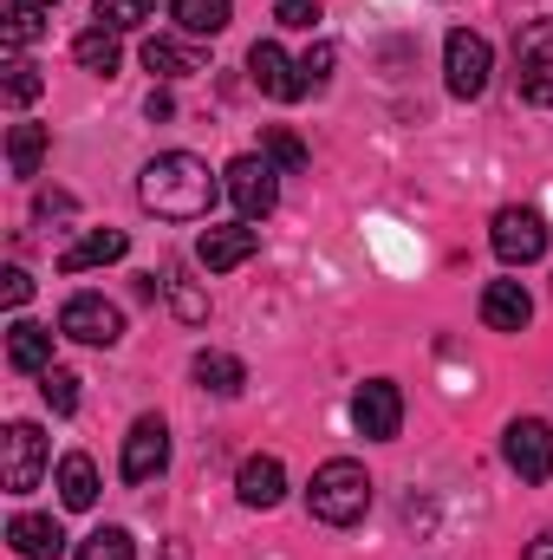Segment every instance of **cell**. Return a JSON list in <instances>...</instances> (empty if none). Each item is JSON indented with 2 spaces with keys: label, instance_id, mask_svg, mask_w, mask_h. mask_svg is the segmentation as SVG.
Returning <instances> with one entry per match:
<instances>
[{
  "label": "cell",
  "instance_id": "cb8c5ba5",
  "mask_svg": "<svg viewBox=\"0 0 553 560\" xmlns=\"http://www.w3.org/2000/svg\"><path fill=\"white\" fill-rule=\"evenodd\" d=\"M39 156H46V131H39V125H13V131H7V170H13V176H33Z\"/></svg>",
  "mask_w": 553,
  "mask_h": 560
},
{
  "label": "cell",
  "instance_id": "7402d4cb",
  "mask_svg": "<svg viewBox=\"0 0 553 560\" xmlns=\"http://www.w3.org/2000/svg\"><path fill=\"white\" fill-rule=\"evenodd\" d=\"M59 502H66V509H92V502H98V463H92L85 450H72V456L59 463Z\"/></svg>",
  "mask_w": 553,
  "mask_h": 560
},
{
  "label": "cell",
  "instance_id": "2e32d148",
  "mask_svg": "<svg viewBox=\"0 0 553 560\" xmlns=\"http://www.w3.org/2000/svg\"><path fill=\"white\" fill-rule=\"evenodd\" d=\"M7 541H13V555L20 560H59L66 528H59L52 515H13V522H7Z\"/></svg>",
  "mask_w": 553,
  "mask_h": 560
},
{
  "label": "cell",
  "instance_id": "484cf974",
  "mask_svg": "<svg viewBox=\"0 0 553 560\" xmlns=\"http://www.w3.org/2000/svg\"><path fill=\"white\" fill-rule=\"evenodd\" d=\"M79 560H138V548H131L125 528H98V535L79 541Z\"/></svg>",
  "mask_w": 553,
  "mask_h": 560
},
{
  "label": "cell",
  "instance_id": "1f68e13d",
  "mask_svg": "<svg viewBox=\"0 0 553 560\" xmlns=\"http://www.w3.org/2000/svg\"><path fill=\"white\" fill-rule=\"evenodd\" d=\"M163 287H169V306H176L183 319H209V300H202V293H196V287H189L183 275H169Z\"/></svg>",
  "mask_w": 553,
  "mask_h": 560
},
{
  "label": "cell",
  "instance_id": "e0dca14e",
  "mask_svg": "<svg viewBox=\"0 0 553 560\" xmlns=\"http://www.w3.org/2000/svg\"><path fill=\"white\" fill-rule=\"evenodd\" d=\"M235 495H242L248 509H274L280 495H286V469H280V456H248L242 476H235Z\"/></svg>",
  "mask_w": 553,
  "mask_h": 560
},
{
  "label": "cell",
  "instance_id": "f546056e",
  "mask_svg": "<svg viewBox=\"0 0 553 560\" xmlns=\"http://www.w3.org/2000/svg\"><path fill=\"white\" fill-rule=\"evenodd\" d=\"M268 163L274 170H306V143L293 131H268Z\"/></svg>",
  "mask_w": 553,
  "mask_h": 560
},
{
  "label": "cell",
  "instance_id": "6da1fadb",
  "mask_svg": "<svg viewBox=\"0 0 553 560\" xmlns=\"http://www.w3.org/2000/svg\"><path fill=\"white\" fill-rule=\"evenodd\" d=\"M228 183L202 163V156H189V150H163V156H150L138 176V202L150 215H163V222H202L209 209H215V196H222Z\"/></svg>",
  "mask_w": 553,
  "mask_h": 560
},
{
  "label": "cell",
  "instance_id": "4316f807",
  "mask_svg": "<svg viewBox=\"0 0 553 560\" xmlns=\"http://www.w3.org/2000/svg\"><path fill=\"white\" fill-rule=\"evenodd\" d=\"M92 13H98V26H111V33H131L150 20V0H92Z\"/></svg>",
  "mask_w": 553,
  "mask_h": 560
},
{
  "label": "cell",
  "instance_id": "ac0fdd59",
  "mask_svg": "<svg viewBox=\"0 0 553 560\" xmlns=\"http://www.w3.org/2000/svg\"><path fill=\"white\" fill-rule=\"evenodd\" d=\"M7 365L13 372H46L52 365V332L33 326V319H13L7 326Z\"/></svg>",
  "mask_w": 553,
  "mask_h": 560
},
{
  "label": "cell",
  "instance_id": "9c48e42d",
  "mask_svg": "<svg viewBox=\"0 0 553 560\" xmlns=\"http://www.w3.org/2000/svg\"><path fill=\"white\" fill-rule=\"evenodd\" d=\"M352 423H358V436L391 443V436H398V423H404V392H398L391 378L358 385V398H352Z\"/></svg>",
  "mask_w": 553,
  "mask_h": 560
},
{
  "label": "cell",
  "instance_id": "ffe728a7",
  "mask_svg": "<svg viewBox=\"0 0 553 560\" xmlns=\"http://www.w3.org/2000/svg\"><path fill=\"white\" fill-rule=\"evenodd\" d=\"M169 13H176V26L189 39H215L235 20V0H169Z\"/></svg>",
  "mask_w": 553,
  "mask_h": 560
},
{
  "label": "cell",
  "instance_id": "d590c367",
  "mask_svg": "<svg viewBox=\"0 0 553 560\" xmlns=\"http://www.w3.org/2000/svg\"><path fill=\"white\" fill-rule=\"evenodd\" d=\"M72 209V196L66 189H52V196H39V215H66Z\"/></svg>",
  "mask_w": 553,
  "mask_h": 560
},
{
  "label": "cell",
  "instance_id": "30bf717a",
  "mask_svg": "<svg viewBox=\"0 0 553 560\" xmlns=\"http://www.w3.org/2000/svg\"><path fill=\"white\" fill-rule=\"evenodd\" d=\"M125 482H156L163 469H169V423L163 418H138L131 423V436H125Z\"/></svg>",
  "mask_w": 553,
  "mask_h": 560
},
{
  "label": "cell",
  "instance_id": "4dcf8cb0",
  "mask_svg": "<svg viewBox=\"0 0 553 560\" xmlns=\"http://www.w3.org/2000/svg\"><path fill=\"white\" fill-rule=\"evenodd\" d=\"M33 98H39V72L26 59H13L7 66V105H33Z\"/></svg>",
  "mask_w": 553,
  "mask_h": 560
},
{
  "label": "cell",
  "instance_id": "74e56055",
  "mask_svg": "<svg viewBox=\"0 0 553 560\" xmlns=\"http://www.w3.org/2000/svg\"><path fill=\"white\" fill-rule=\"evenodd\" d=\"M163 560H189V548H183V541H169V548H163Z\"/></svg>",
  "mask_w": 553,
  "mask_h": 560
},
{
  "label": "cell",
  "instance_id": "4fadbf2b",
  "mask_svg": "<svg viewBox=\"0 0 553 560\" xmlns=\"http://www.w3.org/2000/svg\"><path fill=\"white\" fill-rule=\"evenodd\" d=\"M248 72H255V85L280 98V105H293V98H306V72H299V59H286L274 39H255V52H248Z\"/></svg>",
  "mask_w": 553,
  "mask_h": 560
},
{
  "label": "cell",
  "instance_id": "603a6c76",
  "mask_svg": "<svg viewBox=\"0 0 553 560\" xmlns=\"http://www.w3.org/2000/svg\"><path fill=\"white\" fill-rule=\"evenodd\" d=\"M72 59H79L85 72H98V79H111L125 52H118V33H111V26H85V33L72 39Z\"/></svg>",
  "mask_w": 553,
  "mask_h": 560
},
{
  "label": "cell",
  "instance_id": "d6a6232c",
  "mask_svg": "<svg viewBox=\"0 0 553 560\" xmlns=\"http://www.w3.org/2000/svg\"><path fill=\"white\" fill-rule=\"evenodd\" d=\"M299 72H306V92H319V85H326V79H332V46H326V39H319V46H313V52H306V59H299Z\"/></svg>",
  "mask_w": 553,
  "mask_h": 560
},
{
  "label": "cell",
  "instance_id": "d4e9b609",
  "mask_svg": "<svg viewBox=\"0 0 553 560\" xmlns=\"http://www.w3.org/2000/svg\"><path fill=\"white\" fill-rule=\"evenodd\" d=\"M39 398H46V411L72 418V411H79V372H66V365H46V372H39Z\"/></svg>",
  "mask_w": 553,
  "mask_h": 560
},
{
  "label": "cell",
  "instance_id": "44dd1931",
  "mask_svg": "<svg viewBox=\"0 0 553 560\" xmlns=\"http://www.w3.org/2000/svg\"><path fill=\"white\" fill-rule=\"evenodd\" d=\"M143 66L156 72V79H189V72H202V52L196 46H183V39H143Z\"/></svg>",
  "mask_w": 553,
  "mask_h": 560
},
{
  "label": "cell",
  "instance_id": "8fae6325",
  "mask_svg": "<svg viewBox=\"0 0 553 560\" xmlns=\"http://www.w3.org/2000/svg\"><path fill=\"white\" fill-rule=\"evenodd\" d=\"M255 248H261V229L255 222H228V229H202V242H196V261L209 268V275H228V268H242V261H255Z\"/></svg>",
  "mask_w": 553,
  "mask_h": 560
},
{
  "label": "cell",
  "instance_id": "5bb4252c",
  "mask_svg": "<svg viewBox=\"0 0 553 560\" xmlns=\"http://www.w3.org/2000/svg\"><path fill=\"white\" fill-rule=\"evenodd\" d=\"M528 319H534V300H528L521 280H489L482 287V326L489 332H521Z\"/></svg>",
  "mask_w": 553,
  "mask_h": 560
},
{
  "label": "cell",
  "instance_id": "f35d334b",
  "mask_svg": "<svg viewBox=\"0 0 553 560\" xmlns=\"http://www.w3.org/2000/svg\"><path fill=\"white\" fill-rule=\"evenodd\" d=\"M26 7H39V13H52V7H59V0H26Z\"/></svg>",
  "mask_w": 553,
  "mask_h": 560
},
{
  "label": "cell",
  "instance_id": "8992f818",
  "mask_svg": "<svg viewBox=\"0 0 553 560\" xmlns=\"http://www.w3.org/2000/svg\"><path fill=\"white\" fill-rule=\"evenodd\" d=\"M489 242H495V255L508 268H528V261L548 255V215L541 209H502L495 229H489Z\"/></svg>",
  "mask_w": 553,
  "mask_h": 560
},
{
  "label": "cell",
  "instance_id": "83f0119b",
  "mask_svg": "<svg viewBox=\"0 0 553 560\" xmlns=\"http://www.w3.org/2000/svg\"><path fill=\"white\" fill-rule=\"evenodd\" d=\"M0 33H7V46H13V52H20V46H33V39L46 33V26H39V7L13 0V7H7V26H0Z\"/></svg>",
  "mask_w": 553,
  "mask_h": 560
},
{
  "label": "cell",
  "instance_id": "836d02e7",
  "mask_svg": "<svg viewBox=\"0 0 553 560\" xmlns=\"http://www.w3.org/2000/svg\"><path fill=\"white\" fill-rule=\"evenodd\" d=\"M0 300H7V306H26V300H33V275H26V268H7V275H0Z\"/></svg>",
  "mask_w": 553,
  "mask_h": 560
},
{
  "label": "cell",
  "instance_id": "3957f363",
  "mask_svg": "<svg viewBox=\"0 0 553 560\" xmlns=\"http://www.w3.org/2000/svg\"><path fill=\"white\" fill-rule=\"evenodd\" d=\"M222 183H228V202L242 209V222H268L280 209V170L268 156H235L222 170Z\"/></svg>",
  "mask_w": 553,
  "mask_h": 560
},
{
  "label": "cell",
  "instance_id": "9a60e30c",
  "mask_svg": "<svg viewBox=\"0 0 553 560\" xmlns=\"http://www.w3.org/2000/svg\"><path fill=\"white\" fill-rule=\"evenodd\" d=\"M125 255H131V235H125V229H92V235H79V242L59 255V275H85V268L125 261Z\"/></svg>",
  "mask_w": 553,
  "mask_h": 560
},
{
  "label": "cell",
  "instance_id": "7c38bea8",
  "mask_svg": "<svg viewBox=\"0 0 553 560\" xmlns=\"http://www.w3.org/2000/svg\"><path fill=\"white\" fill-rule=\"evenodd\" d=\"M7 495H26V489H39V476H46V436H39V423H7Z\"/></svg>",
  "mask_w": 553,
  "mask_h": 560
},
{
  "label": "cell",
  "instance_id": "e575fe53",
  "mask_svg": "<svg viewBox=\"0 0 553 560\" xmlns=\"http://www.w3.org/2000/svg\"><path fill=\"white\" fill-rule=\"evenodd\" d=\"M521 560H553V528H541V535L528 541V555H521Z\"/></svg>",
  "mask_w": 553,
  "mask_h": 560
},
{
  "label": "cell",
  "instance_id": "d6986e66",
  "mask_svg": "<svg viewBox=\"0 0 553 560\" xmlns=\"http://www.w3.org/2000/svg\"><path fill=\"white\" fill-rule=\"evenodd\" d=\"M189 372H196V385H202V392H215V398H235V392L248 385V365H242L235 352H196V365H189Z\"/></svg>",
  "mask_w": 553,
  "mask_h": 560
},
{
  "label": "cell",
  "instance_id": "8d00e7d4",
  "mask_svg": "<svg viewBox=\"0 0 553 560\" xmlns=\"http://www.w3.org/2000/svg\"><path fill=\"white\" fill-rule=\"evenodd\" d=\"M143 112H150V118H169V112H176V98H169V92H150V105H143Z\"/></svg>",
  "mask_w": 553,
  "mask_h": 560
},
{
  "label": "cell",
  "instance_id": "277c9868",
  "mask_svg": "<svg viewBox=\"0 0 553 560\" xmlns=\"http://www.w3.org/2000/svg\"><path fill=\"white\" fill-rule=\"evenodd\" d=\"M489 72H495L489 39L469 33V26H456V33L443 39V79H449V92H456V98H482V92H489Z\"/></svg>",
  "mask_w": 553,
  "mask_h": 560
},
{
  "label": "cell",
  "instance_id": "52a82bcc",
  "mask_svg": "<svg viewBox=\"0 0 553 560\" xmlns=\"http://www.w3.org/2000/svg\"><path fill=\"white\" fill-rule=\"evenodd\" d=\"M59 332L79 339V346H118L125 339V313L111 300H98V293H72L59 306Z\"/></svg>",
  "mask_w": 553,
  "mask_h": 560
},
{
  "label": "cell",
  "instance_id": "f1b7e54d",
  "mask_svg": "<svg viewBox=\"0 0 553 560\" xmlns=\"http://www.w3.org/2000/svg\"><path fill=\"white\" fill-rule=\"evenodd\" d=\"M274 20L286 33H313L319 26V0H274Z\"/></svg>",
  "mask_w": 553,
  "mask_h": 560
},
{
  "label": "cell",
  "instance_id": "5b68a950",
  "mask_svg": "<svg viewBox=\"0 0 553 560\" xmlns=\"http://www.w3.org/2000/svg\"><path fill=\"white\" fill-rule=\"evenodd\" d=\"M515 79L528 105H553V20H528L515 33Z\"/></svg>",
  "mask_w": 553,
  "mask_h": 560
},
{
  "label": "cell",
  "instance_id": "ba28073f",
  "mask_svg": "<svg viewBox=\"0 0 553 560\" xmlns=\"http://www.w3.org/2000/svg\"><path fill=\"white\" fill-rule=\"evenodd\" d=\"M502 456L521 482H548L553 476V423L541 418H515L502 430Z\"/></svg>",
  "mask_w": 553,
  "mask_h": 560
},
{
  "label": "cell",
  "instance_id": "7a4b0ae2",
  "mask_svg": "<svg viewBox=\"0 0 553 560\" xmlns=\"http://www.w3.org/2000/svg\"><path fill=\"white\" fill-rule=\"evenodd\" d=\"M306 509H313V522H326V528H358L365 509H372V476H365V463H352V456L319 463V469H313V489H306Z\"/></svg>",
  "mask_w": 553,
  "mask_h": 560
}]
</instances>
